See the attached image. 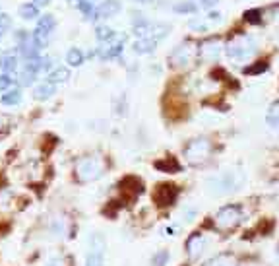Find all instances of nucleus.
I'll use <instances>...</instances> for the list:
<instances>
[{
	"mask_svg": "<svg viewBox=\"0 0 279 266\" xmlns=\"http://www.w3.org/2000/svg\"><path fill=\"white\" fill-rule=\"evenodd\" d=\"M172 12H176V14H196L198 6L194 2H190V0H182V2H176L172 6Z\"/></svg>",
	"mask_w": 279,
	"mask_h": 266,
	"instance_id": "21",
	"label": "nucleus"
},
{
	"mask_svg": "<svg viewBox=\"0 0 279 266\" xmlns=\"http://www.w3.org/2000/svg\"><path fill=\"white\" fill-rule=\"evenodd\" d=\"M265 122L271 128H279V101H275V103L269 105L267 115H265Z\"/></svg>",
	"mask_w": 279,
	"mask_h": 266,
	"instance_id": "17",
	"label": "nucleus"
},
{
	"mask_svg": "<svg viewBox=\"0 0 279 266\" xmlns=\"http://www.w3.org/2000/svg\"><path fill=\"white\" fill-rule=\"evenodd\" d=\"M50 233L54 237H64L66 235V221H64V217H54L50 221Z\"/></svg>",
	"mask_w": 279,
	"mask_h": 266,
	"instance_id": "25",
	"label": "nucleus"
},
{
	"mask_svg": "<svg viewBox=\"0 0 279 266\" xmlns=\"http://www.w3.org/2000/svg\"><path fill=\"white\" fill-rule=\"evenodd\" d=\"M155 45H157V41H155L153 37H140V39L134 43V50H136L138 54H149V52L155 50Z\"/></svg>",
	"mask_w": 279,
	"mask_h": 266,
	"instance_id": "12",
	"label": "nucleus"
},
{
	"mask_svg": "<svg viewBox=\"0 0 279 266\" xmlns=\"http://www.w3.org/2000/svg\"><path fill=\"white\" fill-rule=\"evenodd\" d=\"M198 2H200V6H202V8L209 10V8H213V6H215L219 0H198Z\"/></svg>",
	"mask_w": 279,
	"mask_h": 266,
	"instance_id": "36",
	"label": "nucleus"
},
{
	"mask_svg": "<svg viewBox=\"0 0 279 266\" xmlns=\"http://www.w3.org/2000/svg\"><path fill=\"white\" fill-rule=\"evenodd\" d=\"M105 173V159L101 155H83L78 163H76V179L79 183H91L97 181L101 175Z\"/></svg>",
	"mask_w": 279,
	"mask_h": 266,
	"instance_id": "3",
	"label": "nucleus"
},
{
	"mask_svg": "<svg viewBox=\"0 0 279 266\" xmlns=\"http://www.w3.org/2000/svg\"><path fill=\"white\" fill-rule=\"evenodd\" d=\"M275 254H277V256H279V245H277V249H275Z\"/></svg>",
	"mask_w": 279,
	"mask_h": 266,
	"instance_id": "40",
	"label": "nucleus"
},
{
	"mask_svg": "<svg viewBox=\"0 0 279 266\" xmlns=\"http://www.w3.org/2000/svg\"><path fill=\"white\" fill-rule=\"evenodd\" d=\"M209 266H236V260L232 254H219L209 262Z\"/></svg>",
	"mask_w": 279,
	"mask_h": 266,
	"instance_id": "28",
	"label": "nucleus"
},
{
	"mask_svg": "<svg viewBox=\"0 0 279 266\" xmlns=\"http://www.w3.org/2000/svg\"><path fill=\"white\" fill-rule=\"evenodd\" d=\"M37 266H70V258L64 254H58V252H50Z\"/></svg>",
	"mask_w": 279,
	"mask_h": 266,
	"instance_id": "13",
	"label": "nucleus"
},
{
	"mask_svg": "<svg viewBox=\"0 0 279 266\" xmlns=\"http://www.w3.org/2000/svg\"><path fill=\"white\" fill-rule=\"evenodd\" d=\"M244 183V173L238 169H227L221 171L219 175H213L207 179V188L211 194L223 196V194H231L232 190L240 188V184Z\"/></svg>",
	"mask_w": 279,
	"mask_h": 266,
	"instance_id": "1",
	"label": "nucleus"
},
{
	"mask_svg": "<svg viewBox=\"0 0 279 266\" xmlns=\"http://www.w3.org/2000/svg\"><path fill=\"white\" fill-rule=\"evenodd\" d=\"M209 19H211V21H219V19H221V14H219V12H209Z\"/></svg>",
	"mask_w": 279,
	"mask_h": 266,
	"instance_id": "37",
	"label": "nucleus"
},
{
	"mask_svg": "<svg viewBox=\"0 0 279 266\" xmlns=\"http://www.w3.org/2000/svg\"><path fill=\"white\" fill-rule=\"evenodd\" d=\"M0 70L4 74H14L17 70V58L14 54H6L0 58Z\"/></svg>",
	"mask_w": 279,
	"mask_h": 266,
	"instance_id": "15",
	"label": "nucleus"
},
{
	"mask_svg": "<svg viewBox=\"0 0 279 266\" xmlns=\"http://www.w3.org/2000/svg\"><path fill=\"white\" fill-rule=\"evenodd\" d=\"M225 52H227L229 58L238 60V62H244V60H248L250 56H254L256 45H254L252 37H248V35H244V33H236L232 39L227 41Z\"/></svg>",
	"mask_w": 279,
	"mask_h": 266,
	"instance_id": "4",
	"label": "nucleus"
},
{
	"mask_svg": "<svg viewBox=\"0 0 279 266\" xmlns=\"http://www.w3.org/2000/svg\"><path fill=\"white\" fill-rule=\"evenodd\" d=\"M2 33H4V31H2V27H0V35H2Z\"/></svg>",
	"mask_w": 279,
	"mask_h": 266,
	"instance_id": "41",
	"label": "nucleus"
},
{
	"mask_svg": "<svg viewBox=\"0 0 279 266\" xmlns=\"http://www.w3.org/2000/svg\"><path fill=\"white\" fill-rule=\"evenodd\" d=\"M207 249V237L202 233H194L188 241H186V252L190 256V260H198L202 258V254Z\"/></svg>",
	"mask_w": 279,
	"mask_h": 266,
	"instance_id": "10",
	"label": "nucleus"
},
{
	"mask_svg": "<svg viewBox=\"0 0 279 266\" xmlns=\"http://www.w3.org/2000/svg\"><path fill=\"white\" fill-rule=\"evenodd\" d=\"M167 262H169V250H159V252H155L153 258H151V264H153V266H165Z\"/></svg>",
	"mask_w": 279,
	"mask_h": 266,
	"instance_id": "31",
	"label": "nucleus"
},
{
	"mask_svg": "<svg viewBox=\"0 0 279 266\" xmlns=\"http://www.w3.org/2000/svg\"><path fill=\"white\" fill-rule=\"evenodd\" d=\"M56 27V19H54V16L52 14H46V16H43L41 19H39V23H37V29L39 31H43V33H46V35H50V31Z\"/></svg>",
	"mask_w": 279,
	"mask_h": 266,
	"instance_id": "18",
	"label": "nucleus"
},
{
	"mask_svg": "<svg viewBox=\"0 0 279 266\" xmlns=\"http://www.w3.org/2000/svg\"><path fill=\"white\" fill-rule=\"evenodd\" d=\"M223 49L225 47L217 37H209L200 45V58L205 62H215V60H219Z\"/></svg>",
	"mask_w": 279,
	"mask_h": 266,
	"instance_id": "8",
	"label": "nucleus"
},
{
	"mask_svg": "<svg viewBox=\"0 0 279 266\" xmlns=\"http://www.w3.org/2000/svg\"><path fill=\"white\" fill-rule=\"evenodd\" d=\"M170 31V27L167 25V23H155V25H151V37L157 41V39H163V37H167V33Z\"/></svg>",
	"mask_w": 279,
	"mask_h": 266,
	"instance_id": "29",
	"label": "nucleus"
},
{
	"mask_svg": "<svg viewBox=\"0 0 279 266\" xmlns=\"http://www.w3.org/2000/svg\"><path fill=\"white\" fill-rule=\"evenodd\" d=\"M21 101V91L19 89H10V91H6L2 97H0V103L2 105H16V103H19Z\"/></svg>",
	"mask_w": 279,
	"mask_h": 266,
	"instance_id": "24",
	"label": "nucleus"
},
{
	"mask_svg": "<svg viewBox=\"0 0 279 266\" xmlns=\"http://www.w3.org/2000/svg\"><path fill=\"white\" fill-rule=\"evenodd\" d=\"M155 167H157L159 171H165V173H176V171H180V165H178L176 159H172V157H165V159L155 161Z\"/></svg>",
	"mask_w": 279,
	"mask_h": 266,
	"instance_id": "14",
	"label": "nucleus"
},
{
	"mask_svg": "<svg viewBox=\"0 0 279 266\" xmlns=\"http://www.w3.org/2000/svg\"><path fill=\"white\" fill-rule=\"evenodd\" d=\"M262 14H264L262 10L252 8V10H246V12H244V19H246L248 23H252V25H258V23L264 21V16H262Z\"/></svg>",
	"mask_w": 279,
	"mask_h": 266,
	"instance_id": "27",
	"label": "nucleus"
},
{
	"mask_svg": "<svg viewBox=\"0 0 279 266\" xmlns=\"http://www.w3.org/2000/svg\"><path fill=\"white\" fill-rule=\"evenodd\" d=\"M105 237L101 233H93L89 237V252L85 258V266H105Z\"/></svg>",
	"mask_w": 279,
	"mask_h": 266,
	"instance_id": "7",
	"label": "nucleus"
},
{
	"mask_svg": "<svg viewBox=\"0 0 279 266\" xmlns=\"http://www.w3.org/2000/svg\"><path fill=\"white\" fill-rule=\"evenodd\" d=\"M10 23H12V21H10V16L0 14V27H2V31H4V29H8V27H10Z\"/></svg>",
	"mask_w": 279,
	"mask_h": 266,
	"instance_id": "35",
	"label": "nucleus"
},
{
	"mask_svg": "<svg viewBox=\"0 0 279 266\" xmlns=\"http://www.w3.org/2000/svg\"><path fill=\"white\" fill-rule=\"evenodd\" d=\"M122 47H124V43L122 41H116V43H112V45H108V47H103V50L99 52L103 58H114V56H118L120 52H122Z\"/></svg>",
	"mask_w": 279,
	"mask_h": 266,
	"instance_id": "20",
	"label": "nucleus"
},
{
	"mask_svg": "<svg viewBox=\"0 0 279 266\" xmlns=\"http://www.w3.org/2000/svg\"><path fill=\"white\" fill-rule=\"evenodd\" d=\"M213 144L209 138H194L184 146V157L190 165H202L209 159Z\"/></svg>",
	"mask_w": 279,
	"mask_h": 266,
	"instance_id": "5",
	"label": "nucleus"
},
{
	"mask_svg": "<svg viewBox=\"0 0 279 266\" xmlns=\"http://www.w3.org/2000/svg\"><path fill=\"white\" fill-rule=\"evenodd\" d=\"M136 2H141V4H149L151 0H136Z\"/></svg>",
	"mask_w": 279,
	"mask_h": 266,
	"instance_id": "39",
	"label": "nucleus"
},
{
	"mask_svg": "<svg viewBox=\"0 0 279 266\" xmlns=\"http://www.w3.org/2000/svg\"><path fill=\"white\" fill-rule=\"evenodd\" d=\"M52 93H54V83H50V82H45V83L37 85V87H35V91H33L35 99H39V101H43V99H48Z\"/></svg>",
	"mask_w": 279,
	"mask_h": 266,
	"instance_id": "16",
	"label": "nucleus"
},
{
	"mask_svg": "<svg viewBox=\"0 0 279 266\" xmlns=\"http://www.w3.org/2000/svg\"><path fill=\"white\" fill-rule=\"evenodd\" d=\"M19 16H21L23 19H35V17L39 16V8H37L35 4H31V2L21 4V6H19Z\"/></svg>",
	"mask_w": 279,
	"mask_h": 266,
	"instance_id": "22",
	"label": "nucleus"
},
{
	"mask_svg": "<svg viewBox=\"0 0 279 266\" xmlns=\"http://www.w3.org/2000/svg\"><path fill=\"white\" fill-rule=\"evenodd\" d=\"M176 196H178V188H176L174 184H159V186L153 190V200H155L159 206H163V208L174 204Z\"/></svg>",
	"mask_w": 279,
	"mask_h": 266,
	"instance_id": "9",
	"label": "nucleus"
},
{
	"mask_svg": "<svg viewBox=\"0 0 279 266\" xmlns=\"http://www.w3.org/2000/svg\"><path fill=\"white\" fill-rule=\"evenodd\" d=\"M33 4L39 8V6H45V4H48V0H33Z\"/></svg>",
	"mask_w": 279,
	"mask_h": 266,
	"instance_id": "38",
	"label": "nucleus"
},
{
	"mask_svg": "<svg viewBox=\"0 0 279 266\" xmlns=\"http://www.w3.org/2000/svg\"><path fill=\"white\" fill-rule=\"evenodd\" d=\"M70 78V72H68V68H62V66H58V68H54L48 76H46V82H50V83H60V82H66Z\"/></svg>",
	"mask_w": 279,
	"mask_h": 266,
	"instance_id": "19",
	"label": "nucleus"
},
{
	"mask_svg": "<svg viewBox=\"0 0 279 266\" xmlns=\"http://www.w3.org/2000/svg\"><path fill=\"white\" fill-rule=\"evenodd\" d=\"M95 37L99 41H110V39H114V31L110 27H107V25H99L95 29Z\"/></svg>",
	"mask_w": 279,
	"mask_h": 266,
	"instance_id": "30",
	"label": "nucleus"
},
{
	"mask_svg": "<svg viewBox=\"0 0 279 266\" xmlns=\"http://www.w3.org/2000/svg\"><path fill=\"white\" fill-rule=\"evenodd\" d=\"M188 25H190V29H196V31H205V23H203V21H200V19H192Z\"/></svg>",
	"mask_w": 279,
	"mask_h": 266,
	"instance_id": "34",
	"label": "nucleus"
},
{
	"mask_svg": "<svg viewBox=\"0 0 279 266\" xmlns=\"http://www.w3.org/2000/svg\"><path fill=\"white\" fill-rule=\"evenodd\" d=\"M200 56V47L194 41H182L169 54V66L174 70H188Z\"/></svg>",
	"mask_w": 279,
	"mask_h": 266,
	"instance_id": "2",
	"label": "nucleus"
},
{
	"mask_svg": "<svg viewBox=\"0 0 279 266\" xmlns=\"http://www.w3.org/2000/svg\"><path fill=\"white\" fill-rule=\"evenodd\" d=\"M242 221V210L240 206L227 204L215 214V227L221 231H231Z\"/></svg>",
	"mask_w": 279,
	"mask_h": 266,
	"instance_id": "6",
	"label": "nucleus"
},
{
	"mask_svg": "<svg viewBox=\"0 0 279 266\" xmlns=\"http://www.w3.org/2000/svg\"><path fill=\"white\" fill-rule=\"evenodd\" d=\"M10 85H12L10 74H0V91H2V89H8Z\"/></svg>",
	"mask_w": 279,
	"mask_h": 266,
	"instance_id": "33",
	"label": "nucleus"
},
{
	"mask_svg": "<svg viewBox=\"0 0 279 266\" xmlns=\"http://www.w3.org/2000/svg\"><path fill=\"white\" fill-rule=\"evenodd\" d=\"M120 10H122V4L118 0H103L99 4V8L95 10V17L93 19H97V17H112Z\"/></svg>",
	"mask_w": 279,
	"mask_h": 266,
	"instance_id": "11",
	"label": "nucleus"
},
{
	"mask_svg": "<svg viewBox=\"0 0 279 266\" xmlns=\"http://www.w3.org/2000/svg\"><path fill=\"white\" fill-rule=\"evenodd\" d=\"M66 62L70 66H81L83 64V52L79 49H70L66 52Z\"/></svg>",
	"mask_w": 279,
	"mask_h": 266,
	"instance_id": "23",
	"label": "nucleus"
},
{
	"mask_svg": "<svg viewBox=\"0 0 279 266\" xmlns=\"http://www.w3.org/2000/svg\"><path fill=\"white\" fill-rule=\"evenodd\" d=\"M76 6H78V10H79L85 17H89V19L95 17V8H93V2H91V0H76Z\"/></svg>",
	"mask_w": 279,
	"mask_h": 266,
	"instance_id": "26",
	"label": "nucleus"
},
{
	"mask_svg": "<svg viewBox=\"0 0 279 266\" xmlns=\"http://www.w3.org/2000/svg\"><path fill=\"white\" fill-rule=\"evenodd\" d=\"M264 70H267V62H264V60H258L256 64H252V66H246L244 68V74H260V72H264Z\"/></svg>",
	"mask_w": 279,
	"mask_h": 266,
	"instance_id": "32",
	"label": "nucleus"
}]
</instances>
